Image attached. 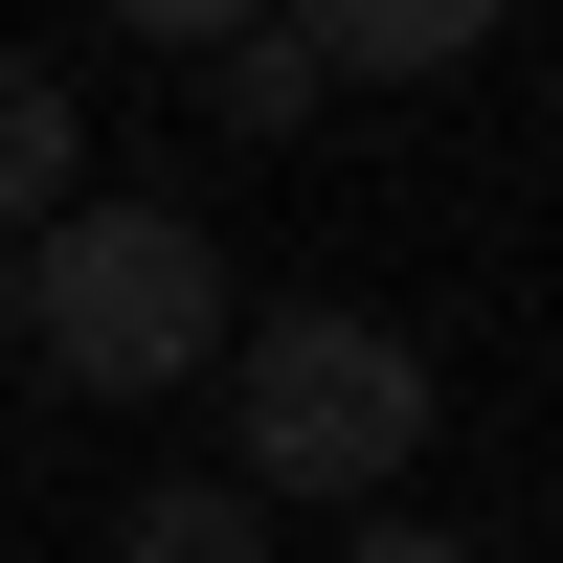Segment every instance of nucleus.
<instances>
[{"label": "nucleus", "mask_w": 563, "mask_h": 563, "mask_svg": "<svg viewBox=\"0 0 563 563\" xmlns=\"http://www.w3.org/2000/svg\"><path fill=\"white\" fill-rule=\"evenodd\" d=\"M0 316H23V249H0Z\"/></svg>", "instance_id": "6e6552de"}, {"label": "nucleus", "mask_w": 563, "mask_h": 563, "mask_svg": "<svg viewBox=\"0 0 563 563\" xmlns=\"http://www.w3.org/2000/svg\"><path fill=\"white\" fill-rule=\"evenodd\" d=\"M406 451H429V361L384 316L294 294L271 339H225V496H406Z\"/></svg>", "instance_id": "f03ea898"}, {"label": "nucleus", "mask_w": 563, "mask_h": 563, "mask_svg": "<svg viewBox=\"0 0 563 563\" xmlns=\"http://www.w3.org/2000/svg\"><path fill=\"white\" fill-rule=\"evenodd\" d=\"M90 203V113H68V68H23V45H0V249H23V225H68Z\"/></svg>", "instance_id": "7ed1b4c3"}, {"label": "nucleus", "mask_w": 563, "mask_h": 563, "mask_svg": "<svg viewBox=\"0 0 563 563\" xmlns=\"http://www.w3.org/2000/svg\"><path fill=\"white\" fill-rule=\"evenodd\" d=\"M113 563H271V496H225V474H158L113 519Z\"/></svg>", "instance_id": "39448f33"}, {"label": "nucleus", "mask_w": 563, "mask_h": 563, "mask_svg": "<svg viewBox=\"0 0 563 563\" xmlns=\"http://www.w3.org/2000/svg\"><path fill=\"white\" fill-rule=\"evenodd\" d=\"M158 45H180V68L225 90V113H271V135L316 113V45H294V23H158Z\"/></svg>", "instance_id": "423d86ee"}, {"label": "nucleus", "mask_w": 563, "mask_h": 563, "mask_svg": "<svg viewBox=\"0 0 563 563\" xmlns=\"http://www.w3.org/2000/svg\"><path fill=\"white\" fill-rule=\"evenodd\" d=\"M361 563H474V541H451V519H361Z\"/></svg>", "instance_id": "0eeeda50"}, {"label": "nucleus", "mask_w": 563, "mask_h": 563, "mask_svg": "<svg viewBox=\"0 0 563 563\" xmlns=\"http://www.w3.org/2000/svg\"><path fill=\"white\" fill-rule=\"evenodd\" d=\"M225 339H249V316H225V249H203L180 203H68V225H23L0 361H45V384H90V406H158V384H203Z\"/></svg>", "instance_id": "f257e3e1"}, {"label": "nucleus", "mask_w": 563, "mask_h": 563, "mask_svg": "<svg viewBox=\"0 0 563 563\" xmlns=\"http://www.w3.org/2000/svg\"><path fill=\"white\" fill-rule=\"evenodd\" d=\"M294 45H316V90H339V68L406 90V68H474V0H339V23H294Z\"/></svg>", "instance_id": "20e7f679"}]
</instances>
